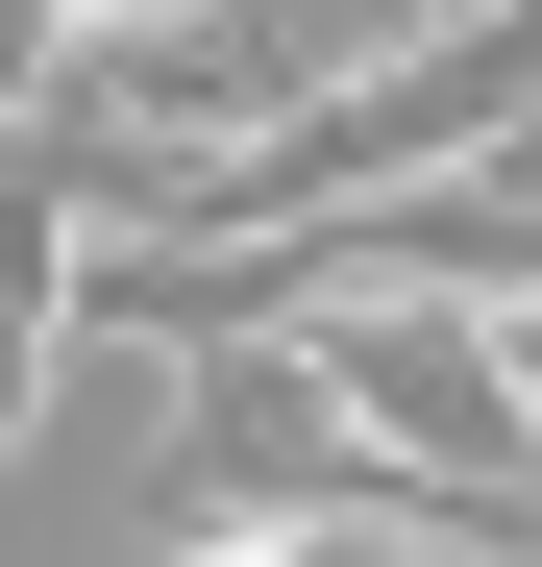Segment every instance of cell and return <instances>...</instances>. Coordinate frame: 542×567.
<instances>
[{
	"instance_id": "cell-1",
	"label": "cell",
	"mask_w": 542,
	"mask_h": 567,
	"mask_svg": "<svg viewBox=\"0 0 542 567\" xmlns=\"http://www.w3.org/2000/svg\"><path fill=\"white\" fill-rule=\"evenodd\" d=\"M296 370H321L345 468H395V494L518 518V543H542V395H518V346H493V297H469V271L296 247Z\"/></svg>"
}]
</instances>
